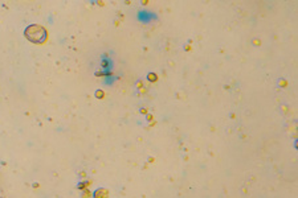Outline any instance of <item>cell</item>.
Wrapping results in <instances>:
<instances>
[{
	"label": "cell",
	"instance_id": "obj_1",
	"mask_svg": "<svg viewBox=\"0 0 298 198\" xmlns=\"http://www.w3.org/2000/svg\"><path fill=\"white\" fill-rule=\"evenodd\" d=\"M25 36L32 43H44L47 40V31L40 25H31L27 28Z\"/></svg>",
	"mask_w": 298,
	"mask_h": 198
}]
</instances>
